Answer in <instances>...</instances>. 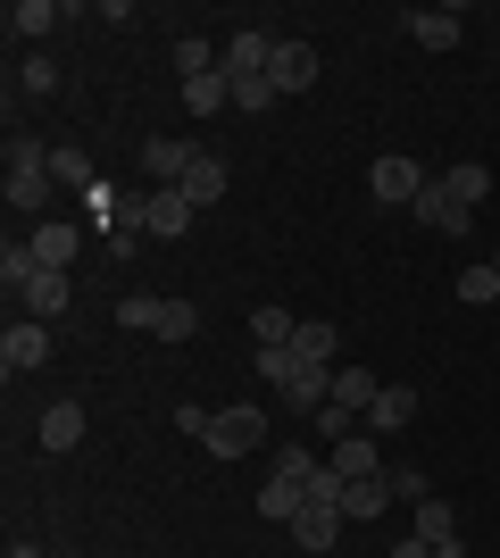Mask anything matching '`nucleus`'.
Masks as SVG:
<instances>
[{
  "instance_id": "nucleus-20",
  "label": "nucleus",
  "mask_w": 500,
  "mask_h": 558,
  "mask_svg": "<svg viewBox=\"0 0 500 558\" xmlns=\"http://www.w3.org/2000/svg\"><path fill=\"white\" fill-rule=\"evenodd\" d=\"M225 184H234V175H225V159H209V150H200V167L184 175V201H192V209H217V201H225Z\"/></svg>"
},
{
  "instance_id": "nucleus-28",
  "label": "nucleus",
  "mask_w": 500,
  "mask_h": 558,
  "mask_svg": "<svg viewBox=\"0 0 500 558\" xmlns=\"http://www.w3.org/2000/svg\"><path fill=\"white\" fill-rule=\"evenodd\" d=\"M50 184H68V192H84V201H93L100 175H93V159H84V150H50Z\"/></svg>"
},
{
  "instance_id": "nucleus-9",
  "label": "nucleus",
  "mask_w": 500,
  "mask_h": 558,
  "mask_svg": "<svg viewBox=\"0 0 500 558\" xmlns=\"http://www.w3.org/2000/svg\"><path fill=\"white\" fill-rule=\"evenodd\" d=\"M0 192H9V209L17 217H34V226H42V209H50V167H9V175H0Z\"/></svg>"
},
{
  "instance_id": "nucleus-14",
  "label": "nucleus",
  "mask_w": 500,
  "mask_h": 558,
  "mask_svg": "<svg viewBox=\"0 0 500 558\" xmlns=\"http://www.w3.org/2000/svg\"><path fill=\"white\" fill-rule=\"evenodd\" d=\"M175 100H184V117H217V109H234V75H225V68L192 75V84H175Z\"/></svg>"
},
{
  "instance_id": "nucleus-15",
  "label": "nucleus",
  "mask_w": 500,
  "mask_h": 558,
  "mask_svg": "<svg viewBox=\"0 0 500 558\" xmlns=\"http://www.w3.org/2000/svg\"><path fill=\"white\" fill-rule=\"evenodd\" d=\"M34 434H42V450H75L84 442V400H50L34 417Z\"/></svg>"
},
{
  "instance_id": "nucleus-11",
  "label": "nucleus",
  "mask_w": 500,
  "mask_h": 558,
  "mask_svg": "<svg viewBox=\"0 0 500 558\" xmlns=\"http://www.w3.org/2000/svg\"><path fill=\"white\" fill-rule=\"evenodd\" d=\"M408 43L417 50H459V34H467V25H459V9H408Z\"/></svg>"
},
{
  "instance_id": "nucleus-18",
  "label": "nucleus",
  "mask_w": 500,
  "mask_h": 558,
  "mask_svg": "<svg viewBox=\"0 0 500 558\" xmlns=\"http://www.w3.org/2000/svg\"><path fill=\"white\" fill-rule=\"evenodd\" d=\"M383 509H392V484H383V475L342 484V517H351V525H367V517H383Z\"/></svg>"
},
{
  "instance_id": "nucleus-27",
  "label": "nucleus",
  "mask_w": 500,
  "mask_h": 558,
  "mask_svg": "<svg viewBox=\"0 0 500 558\" xmlns=\"http://www.w3.org/2000/svg\"><path fill=\"white\" fill-rule=\"evenodd\" d=\"M150 333H159V342H192V333H200V308L167 292V301H159V317H150Z\"/></svg>"
},
{
  "instance_id": "nucleus-33",
  "label": "nucleus",
  "mask_w": 500,
  "mask_h": 558,
  "mask_svg": "<svg viewBox=\"0 0 500 558\" xmlns=\"http://www.w3.org/2000/svg\"><path fill=\"white\" fill-rule=\"evenodd\" d=\"M317 466H326V459H317L309 442H284V450H276V475H284V484H309Z\"/></svg>"
},
{
  "instance_id": "nucleus-13",
  "label": "nucleus",
  "mask_w": 500,
  "mask_h": 558,
  "mask_svg": "<svg viewBox=\"0 0 500 558\" xmlns=\"http://www.w3.org/2000/svg\"><path fill=\"white\" fill-rule=\"evenodd\" d=\"M192 217H200V209H192L184 192H150V201H143V226H150V242H175V233H192Z\"/></svg>"
},
{
  "instance_id": "nucleus-29",
  "label": "nucleus",
  "mask_w": 500,
  "mask_h": 558,
  "mask_svg": "<svg viewBox=\"0 0 500 558\" xmlns=\"http://www.w3.org/2000/svg\"><path fill=\"white\" fill-rule=\"evenodd\" d=\"M309 500V484H284V475H267V492H259V517L267 525H292V509Z\"/></svg>"
},
{
  "instance_id": "nucleus-1",
  "label": "nucleus",
  "mask_w": 500,
  "mask_h": 558,
  "mask_svg": "<svg viewBox=\"0 0 500 558\" xmlns=\"http://www.w3.org/2000/svg\"><path fill=\"white\" fill-rule=\"evenodd\" d=\"M200 442H209L217 459H251V450L267 442V409H251V400H234V409H217Z\"/></svg>"
},
{
  "instance_id": "nucleus-26",
  "label": "nucleus",
  "mask_w": 500,
  "mask_h": 558,
  "mask_svg": "<svg viewBox=\"0 0 500 558\" xmlns=\"http://www.w3.org/2000/svg\"><path fill=\"white\" fill-rule=\"evenodd\" d=\"M25 242H34V258H42V267H75V242H84V233H75V226H34Z\"/></svg>"
},
{
  "instance_id": "nucleus-6",
  "label": "nucleus",
  "mask_w": 500,
  "mask_h": 558,
  "mask_svg": "<svg viewBox=\"0 0 500 558\" xmlns=\"http://www.w3.org/2000/svg\"><path fill=\"white\" fill-rule=\"evenodd\" d=\"M42 359H50V326H42V317H9V333H0V367L34 375Z\"/></svg>"
},
{
  "instance_id": "nucleus-40",
  "label": "nucleus",
  "mask_w": 500,
  "mask_h": 558,
  "mask_svg": "<svg viewBox=\"0 0 500 558\" xmlns=\"http://www.w3.org/2000/svg\"><path fill=\"white\" fill-rule=\"evenodd\" d=\"M434 558H467V550H459V542H442V550H434Z\"/></svg>"
},
{
  "instance_id": "nucleus-17",
  "label": "nucleus",
  "mask_w": 500,
  "mask_h": 558,
  "mask_svg": "<svg viewBox=\"0 0 500 558\" xmlns=\"http://www.w3.org/2000/svg\"><path fill=\"white\" fill-rule=\"evenodd\" d=\"M408 417H417V392H408V384H383L376 409H367V434H401Z\"/></svg>"
},
{
  "instance_id": "nucleus-34",
  "label": "nucleus",
  "mask_w": 500,
  "mask_h": 558,
  "mask_svg": "<svg viewBox=\"0 0 500 558\" xmlns=\"http://www.w3.org/2000/svg\"><path fill=\"white\" fill-rule=\"evenodd\" d=\"M150 317H159V292H125V301H118V326L125 333H150Z\"/></svg>"
},
{
  "instance_id": "nucleus-41",
  "label": "nucleus",
  "mask_w": 500,
  "mask_h": 558,
  "mask_svg": "<svg viewBox=\"0 0 500 558\" xmlns=\"http://www.w3.org/2000/svg\"><path fill=\"white\" fill-rule=\"evenodd\" d=\"M492 267H500V251H492Z\"/></svg>"
},
{
  "instance_id": "nucleus-8",
  "label": "nucleus",
  "mask_w": 500,
  "mask_h": 558,
  "mask_svg": "<svg viewBox=\"0 0 500 558\" xmlns=\"http://www.w3.org/2000/svg\"><path fill=\"white\" fill-rule=\"evenodd\" d=\"M408 209H417V226H434V233H442V242H459V233L476 226V209H459L451 192H442V175H434V184L417 192V201H408Z\"/></svg>"
},
{
  "instance_id": "nucleus-16",
  "label": "nucleus",
  "mask_w": 500,
  "mask_h": 558,
  "mask_svg": "<svg viewBox=\"0 0 500 558\" xmlns=\"http://www.w3.org/2000/svg\"><path fill=\"white\" fill-rule=\"evenodd\" d=\"M292 333H301V317H292L284 301H259V308H251V342H259V350H292Z\"/></svg>"
},
{
  "instance_id": "nucleus-12",
  "label": "nucleus",
  "mask_w": 500,
  "mask_h": 558,
  "mask_svg": "<svg viewBox=\"0 0 500 558\" xmlns=\"http://www.w3.org/2000/svg\"><path fill=\"white\" fill-rule=\"evenodd\" d=\"M326 466L342 475V484H358V475H383V450H376V434L358 425L351 442H333V450H326Z\"/></svg>"
},
{
  "instance_id": "nucleus-24",
  "label": "nucleus",
  "mask_w": 500,
  "mask_h": 558,
  "mask_svg": "<svg viewBox=\"0 0 500 558\" xmlns=\"http://www.w3.org/2000/svg\"><path fill=\"white\" fill-rule=\"evenodd\" d=\"M417 542H426V550H442V542H459V509H451V500H434V492H426V500H417Z\"/></svg>"
},
{
  "instance_id": "nucleus-19",
  "label": "nucleus",
  "mask_w": 500,
  "mask_h": 558,
  "mask_svg": "<svg viewBox=\"0 0 500 558\" xmlns=\"http://www.w3.org/2000/svg\"><path fill=\"white\" fill-rule=\"evenodd\" d=\"M376 392H383V384L358 367V359H342V367H333V400H342V409H358V417H367V409H376Z\"/></svg>"
},
{
  "instance_id": "nucleus-4",
  "label": "nucleus",
  "mask_w": 500,
  "mask_h": 558,
  "mask_svg": "<svg viewBox=\"0 0 500 558\" xmlns=\"http://www.w3.org/2000/svg\"><path fill=\"white\" fill-rule=\"evenodd\" d=\"M426 184H434V175H426V167H417V159H401V150H383V159L367 167V192H376L383 209H408V201H417V192H426Z\"/></svg>"
},
{
  "instance_id": "nucleus-5",
  "label": "nucleus",
  "mask_w": 500,
  "mask_h": 558,
  "mask_svg": "<svg viewBox=\"0 0 500 558\" xmlns=\"http://www.w3.org/2000/svg\"><path fill=\"white\" fill-rule=\"evenodd\" d=\"M317 68H326V59H317V43H292V34H276V59H267V84H276V93H309L317 84Z\"/></svg>"
},
{
  "instance_id": "nucleus-25",
  "label": "nucleus",
  "mask_w": 500,
  "mask_h": 558,
  "mask_svg": "<svg viewBox=\"0 0 500 558\" xmlns=\"http://www.w3.org/2000/svg\"><path fill=\"white\" fill-rule=\"evenodd\" d=\"M59 17H68L59 0H9V34H25V43H42Z\"/></svg>"
},
{
  "instance_id": "nucleus-21",
  "label": "nucleus",
  "mask_w": 500,
  "mask_h": 558,
  "mask_svg": "<svg viewBox=\"0 0 500 558\" xmlns=\"http://www.w3.org/2000/svg\"><path fill=\"white\" fill-rule=\"evenodd\" d=\"M442 192H451L459 209H476L484 192H492V167H476V159H451V167H442Z\"/></svg>"
},
{
  "instance_id": "nucleus-3",
  "label": "nucleus",
  "mask_w": 500,
  "mask_h": 558,
  "mask_svg": "<svg viewBox=\"0 0 500 558\" xmlns=\"http://www.w3.org/2000/svg\"><path fill=\"white\" fill-rule=\"evenodd\" d=\"M192 167H200V150H192V142H175V134H150V142H143V184H150V192H184Z\"/></svg>"
},
{
  "instance_id": "nucleus-7",
  "label": "nucleus",
  "mask_w": 500,
  "mask_h": 558,
  "mask_svg": "<svg viewBox=\"0 0 500 558\" xmlns=\"http://www.w3.org/2000/svg\"><path fill=\"white\" fill-rule=\"evenodd\" d=\"M17 301H25V317H42V326H59V317H68V301H75V276H68V267H42V276L25 283Z\"/></svg>"
},
{
  "instance_id": "nucleus-22",
  "label": "nucleus",
  "mask_w": 500,
  "mask_h": 558,
  "mask_svg": "<svg viewBox=\"0 0 500 558\" xmlns=\"http://www.w3.org/2000/svg\"><path fill=\"white\" fill-rule=\"evenodd\" d=\"M225 68V50L209 43V34H184V43H175V84H192V75H217Z\"/></svg>"
},
{
  "instance_id": "nucleus-31",
  "label": "nucleus",
  "mask_w": 500,
  "mask_h": 558,
  "mask_svg": "<svg viewBox=\"0 0 500 558\" xmlns=\"http://www.w3.org/2000/svg\"><path fill=\"white\" fill-rule=\"evenodd\" d=\"M34 276H42V258H34V242H25V233H17V242L0 251V283H9V292H25V283H34Z\"/></svg>"
},
{
  "instance_id": "nucleus-32",
  "label": "nucleus",
  "mask_w": 500,
  "mask_h": 558,
  "mask_svg": "<svg viewBox=\"0 0 500 558\" xmlns=\"http://www.w3.org/2000/svg\"><path fill=\"white\" fill-rule=\"evenodd\" d=\"M309 425H317V434H326V450H333V442H351V434H358V425H367V417H358V409H342V400H326V409H317Z\"/></svg>"
},
{
  "instance_id": "nucleus-38",
  "label": "nucleus",
  "mask_w": 500,
  "mask_h": 558,
  "mask_svg": "<svg viewBox=\"0 0 500 558\" xmlns=\"http://www.w3.org/2000/svg\"><path fill=\"white\" fill-rule=\"evenodd\" d=\"M383 558H434V550H426V542H417V534H408L401 550H383Z\"/></svg>"
},
{
  "instance_id": "nucleus-39",
  "label": "nucleus",
  "mask_w": 500,
  "mask_h": 558,
  "mask_svg": "<svg viewBox=\"0 0 500 558\" xmlns=\"http://www.w3.org/2000/svg\"><path fill=\"white\" fill-rule=\"evenodd\" d=\"M9 558H42V550H34V542H9Z\"/></svg>"
},
{
  "instance_id": "nucleus-2",
  "label": "nucleus",
  "mask_w": 500,
  "mask_h": 558,
  "mask_svg": "<svg viewBox=\"0 0 500 558\" xmlns=\"http://www.w3.org/2000/svg\"><path fill=\"white\" fill-rule=\"evenodd\" d=\"M342 525H351V517H342V500H326V492H309V500L292 509V542H301L309 558H326L333 542H342Z\"/></svg>"
},
{
  "instance_id": "nucleus-23",
  "label": "nucleus",
  "mask_w": 500,
  "mask_h": 558,
  "mask_svg": "<svg viewBox=\"0 0 500 558\" xmlns=\"http://www.w3.org/2000/svg\"><path fill=\"white\" fill-rule=\"evenodd\" d=\"M292 350H301V359H309V367H342V333H333L326 317H309V326L292 333Z\"/></svg>"
},
{
  "instance_id": "nucleus-10",
  "label": "nucleus",
  "mask_w": 500,
  "mask_h": 558,
  "mask_svg": "<svg viewBox=\"0 0 500 558\" xmlns=\"http://www.w3.org/2000/svg\"><path fill=\"white\" fill-rule=\"evenodd\" d=\"M267 59H276V34H259V25H242L234 43H225V75H234V84L267 75Z\"/></svg>"
},
{
  "instance_id": "nucleus-30",
  "label": "nucleus",
  "mask_w": 500,
  "mask_h": 558,
  "mask_svg": "<svg viewBox=\"0 0 500 558\" xmlns=\"http://www.w3.org/2000/svg\"><path fill=\"white\" fill-rule=\"evenodd\" d=\"M459 301H467V308H500V267H492V258H476V267L459 276Z\"/></svg>"
},
{
  "instance_id": "nucleus-35",
  "label": "nucleus",
  "mask_w": 500,
  "mask_h": 558,
  "mask_svg": "<svg viewBox=\"0 0 500 558\" xmlns=\"http://www.w3.org/2000/svg\"><path fill=\"white\" fill-rule=\"evenodd\" d=\"M276 100H284V93H276L267 75H251V84H234V109H251V117H259V109H276Z\"/></svg>"
},
{
  "instance_id": "nucleus-36",
  "label": "nucleus",
  "mask_w": 500,
  "mask_h": 558,
  "mask_svg": "<svg viewBox=\"0 0 500 558\" xmlns=\"http://www.w3.org/2000/svg\"><path fill=\"white\" fill-rule=\"evenodd\" d=\"M383 484H392V500H426V475H417V466H383Z\"/></svg>"
},
{
  "instance_id": "nucleus-37",
  "label": "nucleus",
  "mask_w": 500,
  "mask_h": 558,
  "mask_svg": "<svg viewBox=\"0 0 500 558\" xmlns=\"http://www.w3.org/2000/svg\"><path fill=\"white\" fill-rule=\"evenodd\" d=\"M17 84H25V93H59V68H50V59H25Z\"/></svg>"
}]
</instances>
